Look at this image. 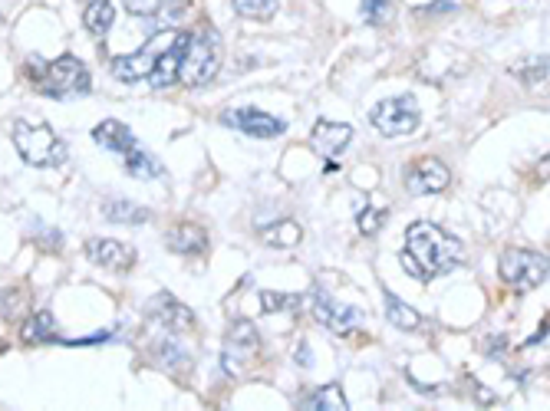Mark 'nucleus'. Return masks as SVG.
<instances>
[{"mask_svg": "<svg viewBox=\"0 0 550 411\" xmlns=\"http://www.w3.org/2000/svg\"><path fill=\"white\" fill-rule=\"evenodd\" d=\"M501 277L518 290H534L547 280V257L534 250H504L501 254Z\"/></svg>", "mask_w": 550, "mask_h": 411, "instance_id": "obj_7", "label": "nucleus"}, {"mask_svg": "<svg viewBox=\"0 0 550 411\" xmlns=\"http://www.w3.org/2000/svg\"><path fill=\"white\" fill-rule=\"evenodd\" d=\"M86 257L103 270H129L136 264V250L129 244L109 241V237H93V241L86 244Z\"/></svg>", "mask_w": 550, "mask_h": 411, "instance_id": "obj_13", "label": "nucleus"}, {"mask_svg": "<svg viewBox=\"0 0 550 411\" xmlns=\"http://www.w3.org/2000/svg\"><path fill=\"white\" fill-rule=\"evenodd\" d=\"M224 125H234V129H241L244 135H254V139H277V135L287 132V125L267 116L261 109H234L224 116Z\"/></svg>", "mask_w": 550, "mask_h": 411, "instance_id": "obj_11", "label": "nucleus"}, {"mask_svg": "<svg viewBox=\"0 0 550 411\" xmlns=\"http://www.w3.org/2000/svg\"><path fill=\"white\" fill-rule=\"evenodd\" d=\"M168 4H172V0H122V7H126L132 17H155Z\"/></svg>", "mask_w": 550, "mask_h": 411, "instance_id": "obj_27", "label": "nucleus"}, {"mask_svg": "<svg viewBox=\"0 0 550 411\" xmlns=\"http://www.w3.org/2000/svg\"><path fill=\"white\" fill-rule=\"evenodd\" d=\"M465 250L458 244V237L442 231L432 221H415L406 227V250H402V267H406L415 280L429 283L442 273L455 270L462 264Z\"/></svg>", "mask_w": 550, "mask_h": 411, "instance_id": "obj_1", "label": "nucleus"}, {"mask_svg": "<svg viewBox=\"0 0 550 411\" xmlns=\"http://www.w3.org/2000/svg\"><path fill=\"white\" fill-rule=\"evenodd\" d=\"M112 20H116V7H112L109 0H93V4L86 7V14H83L86 30L96 33V37H103V33H109Z\"/></svg>", "mask_w": 550, "mask_h": 411, "instance_id": "obj_19", "label": "nucleus"}, {"mask_svg": "<svg viewBox=\"0 0 550 411\" xmlns=\"http://www.w3.org/2000/svg\"><path fill=\"white\" fill-rule=\"evenodd\" d=\"M185 47H188V30H175V40L162 50V56L155 60V70L149 73V83L155 89L175 86L178 70H182V60H185Z\"/></svg>", "mask_w": 550, "mask_h": 411, "instance_id": "obj_12", "label": "nucleus"}, {"mask_svg": "<svg viewBox=\"0 0 550 411\" xmlns=\"http://www.w3.org/2000/svg\"><path fill=\"white\" fill-rule=\"evenodd\" d=\"M53 313H47V310H40V313H33L27 323H24V329H20V339L27 342V346H37V342H50L53 339Z\"/></svg>", "mask_w": 550, "mask_h": 411, "instance_id": "obj_20", "label": "nucleus"}, {"mask_svg": "<svg viewBox=\"0 0 550 411\" xmlns=\"http://www.w3.org/2000/svg\"><path fill=\"white\" fill-rule=\"evenodd\" d=\"M313 316H317V323H323V326L333 329V333H340V336L350 333V329H356V326H363V319H366L363 310L333 300V296H327V293L313 296Z\"/></svg>", "mask_w": 550, "mask_h": 411, "instance_id": "obj_8", "label": "nucleus"}, {"mask_svg": "<svg viewBox=\"0 0 550 411\" xmlns=\"http://www.w3.org/2000/svg\"><path fill=\"white\" fill-rule=\"evenodd\" d=\"M168 247L172 250H178V254H201V250H205V231H201L198 224H178V227H172V231H168Z\"/></svg>", "mask_w": 550, "mask_h": 411, "instance_id": "obj_17", "label": "nucleus"}, {"mask_svg": "<svg viewBox=\"0 0 550 411\" xmlns=\"http://www.w3.org/2000/svg\"><path fill=\"white\" fill-rule=\"evenodd\" d=\"M152 316L159 319L165 329H172V333H185V329L195 326V313L168 293H159V300L152 306Z\"/></svg>", "mask_w": 550, "mask_h": 411, "instance_id": "obj_16", "label": "nucleus"}, {"mask_svg": "<svg viewBox=\"0 0 550 411\" xmlns=\"http://www.w3.org/2000/svg\"><path fill=\"white\" fill-rule=\"evenodd\" d=\"M369 119H373L376 132L396 139V135H409V132L419 129L422 112H419V102H415L412 96H396V99L379 102Z\"/></svg>", "mask_w": 550, "mask_h": 411, "instance_id": "obj_6", "label": "nucleus"}, {"mask_svg": "<svg viewBox=\"0 0 550 411\" xmlns=\"http://www.w3.org/2000/svg\"><path fill=\"white\" fill-rule=\"evenodd\" d=\"M383 224H386V211H379V208H366V211H363V218H359V231H363V234H376Z\"/></svg>", "mask_w": 550, "mask_h": 411, "instance_id": "obj_28", "label": "nucleus"}, {"mask_svg": "<svg viewBox=\"0 0 550 411\" xmlns=\"http://www.w3.org/2000/svg\"><path fill=\"white\" fill-rule=\"evenodd\" d=\"M234 10L248 20H271L277 14V0H234Z\"/></svg>", "mask_w": 550, "mask_h": 411, "instance_id": "obj_24", "label": "nucleus"}, {"mask_svg": "<svg viewBox=\"0 0 550 411\" xmlns=\"http://www.w3.org/2000/svg\"><path fill=\"white\" fill-rule=\"evenodd\" d=\"M448 181H452V175H448V168L439 162V158H422V162H415L409 168L406 175V188L409 194H439L448 188Z\"/></svg>", "mask_w": 550, "mask_h": 411, "instance_id": "obj_10", "label": "nucleus"}, {"mask_svg": "<svg viewBox=\"0 0 550 411\" xmlns=\"http://www.w3.org/2000/svg\"><path fill=\"white\" fill-rule=\"evenodd\" d=\"M303 408L307 411H346L350 402H346L340 385H323L317 395H310L307 402H303Z\"/></svg>", "mask_w": 550, "mask_h": 411, "instance_id": "obj_21", "label": "nucleus"}, {"mask_svg": "<svg viewBox=\"0 0 550 411\" xmlns=\"http://www.w3.org/2000/svg\"><path fill=\"white\" fill-rule=\"evenodd\" d=\"M353 139V129L350 125H343V122H317L313 125V135H310V145H313V152H320L323 158H336L343 152L346 145H350Z\"/></svg>", "mask_w": 550, "mask_h": 411, "instance_id": "obj_14", "label": "nucleus"}, {"mask_svg": "<svg viewBox=\"0 0 550 411\" xmlns=\"http://www.w3.org/2000/svg\"><path fill=\"white\" fill-rule=\"evenodd\" d=\"M221 70V37L211 27L188 33V47H185V60L178 79L185 86H205L218 76Z\"/></svg>", "mask_w": 550, "mask_h": 411, "instance_id": "obj_3", "label": "nucleus"}, {"mask_svg": "<svg viewBox=\"0 0 550 411\" xmlns=\"http://www.w3.org/2000/svg\"><path fill=\"white\" fill-rule=\"evenodd\" d=\"M14 145L20 158L33 168H53V165H63L70 148L63 145V139H56V132L50 125H33L27 119H17L14 122Z\"/></svg>", "mask_w": 550, "mask_h": 411, "instance_id": "obj_2", "label": "nucleus"}, {"mask_svg": "<svg viewBox=\"0 0 550 411\" xmlns=\"http://www.w3.org/2000/svg\"><path fill=\"white\" fill-rule=\"evenodd\" d=\"M386 316L396 329H419L422 316L412 310L409 303H402L396 293H386Z\"/></svg>", "mask_w": 550, "mask_h": 411, "instance_id": "obj_22", "label": "nucleus"}, {"mask_svg": "<svg viewBox=\"0 0 550 411\" xmlns=\"http://www.w3.org/2000/svg\"><path fill=\"white\" fill-rule=\"evenodd\" d=\"M93 139H96V145H103V148H109V152H116V155H129L132 148L139 145V139L132 135L129 125H122L119 119L99 122L93 129Z\"/></svg>", "mask_w": 550, "mask_h": 411, "instance_id": "obj_15", "label": "nucleus"}, {"mask_svg": "<svg viewBox=\"0 0 550 411\" xmlns=\"http://www.w3.org/2000/svg\"><path fill=\"white\" fill-rule=\"evenodd\" d=\"M37 89L53 99H76L89 93V70L73 53L56 56L53 63H43L37 76Z\"/></svg>", "mask_w": 550, "mask_h": 411, "instance_id": "obj_4", "label": "nucleus"}, {"mask_svg": "<svg viewBox=\"0 0 550 411\" xmlns=\"http://www.w3.org/2000/svg\"><path fill=\"white\" fill-rule=\"evenodd\" d=\"M297 362H300V365H310V362H313V359H310V349H307V346H300V352H297Z\"/></svg>", "mask_w": 550, "mask_h": 411, "instance_id": "obj_30", "label": "nucleus"}, {"mask_svg": "<svg viewBox=\"0 0 550 411\" xmlns=\"http://www.w3.org/2000/svg\"><path fill=\"white\" fill-rule=\"evenodd\" d=\"M172 40H175V30H155L136 53L112 60V76L122 79V83H142V79H149V73L155 70V60H159L162 50Z\"/></svg>", "mask_w": 550, "mask_h": 411, "instance_id": "obj_5", "label": "nucleus"}, {"mask_svg": "<svg viewBox=\"0 0 550 411\" xmlns=\"http://www.w3.org/2000/svg\"><path fill=\"white\" fill-rule=\"evenodd\" d=\"M122 158H126V171L132 178H162L165 175V165L152 152H145L142 145H136L129 155H122Z\"/></svg>", "mask_w": 550, "mask_h": 411, "instance_id": "obj_18", "label": "nucleus"}, {"mask_svg": "<svg viewBox=\"0 0 550 411\" xmlns=\"http://www.w3.org/2000/svg\"><path fill=\"white\" fill-rule=\"evenodd\" d=\"M86 4H93V0H86Z\"/></svg>", "mask_w": 550, "mask_h": 411, "instance_id": "obj_31", "label": "nucleus"}, {"mask_svg": "<svg viewBox=\"0 0 550 411\" xmlns=\"http://www.w3.org/2000/svg\"><path fill=\"white\" fill-rule=\"evenodd\" d=\"M103 214L109 221H116V224H142L145 218H149V211L136 208V204H129V201H106Z\"/></svg>", "mask_w": 550, "mask_h": 411, "instance_id": "obj_23", "label": "nucleus"}, {"mask_svg": "<svg viewBox=\"0 0 550 411\" xmlns=\"http://www.w3.org/2000/svg\"><path fill=\"white\" fill-rule=\"evenodd\" d=\"M261 349V339H257V329L248 323V319H238L228 336H224V369L238 372L244 362L254 359V352Z\"/></svg>", "mask_w": 550, "mask_h": 411, "instance_id": "obj_9", "label": "nucleus"}, {"mask_svg": "<svg viewBox=\"0 0 550 411\" xmlns=\"http://www.w3.org/2000/svg\"><path fill=\"white\" fill-rule=\"evenodd\" d=\"M363 17L369 24H379V20L389 17V0H363Z\"/></svg>", "mask_w": 550, "mask_h": 411, "instance_id": "obj_29", "label": "nucleus"}, {"mask_svg": "<svg viewBox=\"0 0 550 411\" xmlns=\"http://www.w3.org/2000/svg\"><path fill=\"white\" fill-rule=\"evenodd\" d=\"M264 241L271 247H297L300 244V227L294 221H280L274 231H264Z\"/></svg>", "mask_w": 550, "mask_h": 411, "instance_id": "obj_25", "label": "nucleus"}, {"mask_svg": "<svg viewBox=\"0 0 550 411\" xmlns=\"http://www.w3.org/2000/svg\"><path fill=\"white\" fill-rule=\"evenodd\" d=\"M261 306H264V313L297 310V306H300V296H294V293H271V290H264V293H261Z\"/></svg>", "mask_w": 550, "mask_h": 411, "instance_id": "obj_26", "label": "nucleus"}]
</instances>
